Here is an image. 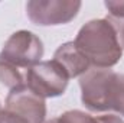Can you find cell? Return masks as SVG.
Instances as JSON below:
<instances>
[{"label":"cell","mask_w":124,"mask_h":123,"mask_svg":"<svg viewBox=\"0 0 124 123\" xmlns=\"http://www.w3.org/2000/svg\"><path fill=\"white\" fill-rule=\"evenodd\" d=\"M75 46L87 58L91 68L110 70L123 57V49L117 41L113 26L105 19H93L78 32Z\"/></svg>","instance_id":"6da1fadb"},{"label":"cell","mask_w":124,"mask_h":123,"mask_svg":"<svg viewBox=\"0 0 124 123\" xmlns=\"http://www.w3.org/2000/svg\"><path fill=\"white\" fill-rule=\"evenodd\" d=\"M25 83L32 91L42 98H52L62 96L69 83L68 74L54 60L40 61L26 70Z\"/></svg>","instance_id":"7a4b0ae2"},{"label":"cell","mask_w":124,"mask_h":123,"mask_svg":"<svg viewBox=\"0 0 124 123\" xmlns=\"http://www.w3.org/2000/svg\"><path fill=\"white\" fill-rule=\"evenodd\" d=\"M43 44L38 35L31 31H17L6 41L0 58L20 68H32L43 57Z\"/></svg>","instance_id":"3957f363"},{"label":"cell","mask_w":124,"mask_h":123,"mask_svg":"<svg viewBox=\"0 0 124 123\" xmlns=\"http://www.w3.org/2000/svg\"><path fill=\"white\" fill-rule=\"evenodd\" d=\"M81 6L79 0H31L26 3V15L33 25L58 26L77 18Z\"/></svg>","instance_id":"277c9868"},{"label":"cell","mask_w":124,"mask_h":123,"mask_svg":"<svg viewBox=\"0 0 124 123\" xmlns=\"http://www.w3.org/2000/svg\"><path fill=\"white\" fill-rule=\"evenodd\" d=\"M4 110L25 119L28 123H45L46 117L45 98L35 94L26 86V83L10 90L6 97Z\"/></svg>","instance_id":"5b68a950"},{"label":"cell","mask_w":124,"mask_h":123,"mask_svg":"<svg viewBox=\"0 0 124 123\" xmlns=\"http://www.w3.org/2000/svg\"><path fill=\"white\" fill-rule=\"evenodd\" d=\"M113 70L90 68L79 77L81 101L90 112H108L107 91Z\"/></svg>","instance_id":"8992f818"},{"label":"cell","mask_w":124,"mask_h":123,"mask_svg":"<svg viewBox=\"0 0 124 123\" xmlns=\"http://www.w3.org/2000/svg\"><path fill=\"white\" fill-rule=\"evenodd\" d=\"M52 60L55 62H58L63 68V71L68 74L69 80L84 75L91 68L90 62L87 61V58L75 46L74 41L62 44L61 46L55 51Z\"/></svg>","instance_id":"52a82bcc"},{"label":"cell","mask_w":124,"mask_h":123,"mask_svg":"<svg viewBox=\"0 0 124 123\" xmlns=\"http://www.w3.org/2000/svg\"><path fill=\"white\" fill-rule=\"evenodd\" d=\"M107 109L124 116V74L114 72L110 77L107 91Z\"/></svg>","instance_id":"ba28073f"},{"label":"cell","mask_w":124,"mask_h":123,"mask_svg":"<svg viewBox=\"0 0 124 123\" xmlns=\"http://www.w3.org/2000/svg\"><path fill=\"white\" fill-rule=\"evenodd\" d=\"M0 83L4 87L13 90L16 87H20L25 84V77L22 75V72L17 67L0 58Z\"/></svg>","instance_id":"9c48e42d"},{"label":"cell","mask_w":124,"mask_h":123,"mask_svg":"<svg viewBox=\"0 0 124 123\" xmlns=\"http://www.w3.org/2000/svg\"><path fill=\"white\" fill-rule=\"evenodd\" d=\"M58 123H100L97 117L81 112V110H68L58 117Z\"/></svg>","instance_id":"30bf717a"},{"label":"cell","mask_w":124,"mask_h":123,"mask_svg":"<svg viewBox=\"0 0 124 123\" xmlns=\"http://www.w3.org/2000/svg\"><path fill=\"white\" fill-rule=\"evenodd\" d=\"M116 32V36H117V41L121 46V49L124 51V18H113V16H107L104 18Z\"/></svg>","instance_id":"8fae6325"},{"label":"cell","mask_w":124,"mask_h":123,"mask_svg":"<svg viewBox=\"0 0 124 123\" xmlns=\"http://www.w3.org/2000/svg\"><path fill=\"white\" fill-rule=\"evenodd\" d=\"M108 9V15L113 18H124V0H107L104 1Z\"/></svg>","instance_id":"7c38bea8"},{"label":"cell","mask_w":124,"mask_h":123,"mask_svg":"<svg viewBox=\"0 0 124 123\" xmlns=\"http://www.w3.org/2000/svg\"><path fill=\"white\" fill-rule=\"evenodd\" d=\"M0 123H28L25 119L7 112V110H1L0 113Z\"/></svg>","instance_id":"4fadbf2b"},{"label":"cell","mask_w":124,"mask_h":123,"mask_svg":"<svg viewBox=\"0 0 124 123\" xmlns=\"http://www.w3.org/2000/svg\"><path fill=\"white\" fill-rule=\"evenodd\" d=\"M100 123H124V120L120 116L116 114H105V116H98L97 117Z\"/></svg>","instance_id":"5bb4252c"},{"label":"cell","mask_w":124,"mask_h":123,"mask_svg":"<svg viewBox=\"0 0 124 123\" xmlns=\"http://www.w3.org/2000/svg\"><path fill=\"white\" fill-rule=\"evenodd\" d=\"M45 123H58V119H51V120H45Z\"/></svg>","instance_id":"9a60e30c"},{"label":"cell","mask_w":124,"mask_h":123,"mask_svg":"<svg viewBox=\"0 0 124 123\" xmlns=\"http://www.w3.org/2000/svg\"><path fill=\"white\" fill-rule=\"evenodd\" d=\"M1 110H3V109H1V104H0V113H1Z\"/></svg>","instance_id":"2e32d148"}]
</instances>
